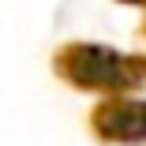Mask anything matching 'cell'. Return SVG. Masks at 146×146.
Segmentation results:
<instances>
[{
    "label": "cell",
    "instance_id": "obj_1",
    "mask_svg": "<svg viewBox=\"0 0 146 146\" xmlns=\"http://www.w3.org/2000/svg\"><path fill=\"white\" fill-rule=\"evenodd\" d=\"M52 71L75 90L127 94L146 86V56H127L94 41H68L52 56Z\"/></svg>",
    "mask_w": 146,
    "mask_h": 146
},
{
    "label": "cell",
    "instance_id": "obj_2",
    "mask_svg": "<svg viewBox=\"0 0 146 146\" xmlns=\"http://www.w3.org/2000/svg\"><path fill=\"white\" fill-rule=\"evenodd\" d=\"M90 131L101 142L116 146H142L146 142V101L127 94H109L90 112Z\"/></svg>",
    "mask_w": 146,
    "mask_h": 146
},
{
    "label": "cell",
    "instance_id": "obj_3",
    "mask_svg": "<svg viewBox=\"0 0 146 146\" xmlns=\"http://www.w3.org/2000/svg\"><path fill=\"white\" fill-rule=\"evenodd\" d=\"M124 4H142L146 8V0H124ZM142 34H146V26H142Z\"/></svg>",
    "mask_w": 146,
    "mask_h": 146
}]
</instances>
